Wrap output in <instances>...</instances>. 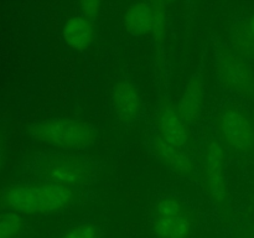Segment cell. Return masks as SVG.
Returning <instances> with one entry per match:
<instances>
[{
	"instance_id": "9a60e30c",
	"label": "cell",
	"mask_w": 254,
	"mask_h": 238,
	"mask_svg": "<svg viewBox=\"0 0 254 238\" xmlns=\"http://www.w3.org/2000/svg\"><path fill=\"white\" fill-rule=\"evenodd\" d=\"M236 46L240 49V51L245 52L246 55H252L254 51V36L251 30H248L247 32L242 31L237 35Z\"/></svg>"
},
{
	"instance_id": "277c9868",
	"label": "cell",
	"mask_w": 254,
	"mask_h": 238,
	"mask_svg": "<svg viewBox=\"0 0 254 238\" xmlns=\"http://www.w3.org/2000/svg\"><path fill=\"white\" fill-rule=\"evenodd\" d=\"M30 134L41 143L50 144L64 150L82 151L94 145L97 130L88 123L71 119H51L34 124Z\"/></svg>"
},
{
	"instance_id": "ba28073f",
	"label": "cell",
	"mask_w": 254,
	"mask_h": 238,
	"mask_svg": "<svg viewBox=\"0 0 254 238\" xmlns=\"http://www.w3.org/2000/svg\"><path fill=\"white\" fill-rule=\"evenodd\" d=\"M223 165L225 155L222 146L217 140H211L203 150L201 159V175L206 190L217 202H222L227 198Z\"/></svg>"
},
{
	"instance_id": "7c38bea8",
	"label": "cell",
	"mask_w": 254,
	"mask_h": 238,
	"mask_svg": "<svg viewBox=\"0 0 254 238\" xmlns=\"http://www.w3.org/2000/svg\"><path fill=\"white\" fill-rule=\"evenodd\" d=\"M201 102H202L201 81L198 78H193L186 87L185 94H184L180 106L178 108L179 114L188 124L197 120L201 109Z\"/></svg>"
},
{
	"instance_id": "d6986e66",
	"label": "cell",
	"mask_w": 254,
	"mask_h": 238,
	"mask_svg": "<svg viewBox=\"0 0 254 238\" xmlns=\"http://www.w3.org/2000/svg\"><path fill=\"white\" fill-rule=\"evenodd\" d=\"M252 121H253V125H254V114H253V119H252Z\"/></svg>"
},
{
	"instance_id": "8fae6325",
	"label": "cell",
	"mask_w": 254,
	"mask_h": 238,
	"mask_svg": "<svg viewBox=\"0 0 254 238\" xmlns=\"http://www.w3.org/2000/svg\"><path fill=\"white\" fill-rule=\"evenodd\" d=\"M94 37L93 26L84 16L71 17L64 26V39L68 46L76 50H84L92 44Z\"/></svg>"
},
{
	"instance_id": "52a82bcc",
	"label": "cell",
	"mask_w": 254,
	"mask_h": 238,
	"mask_svg": "<svg viewBox=\"0 0 254 238\" xmlns=\"http://www.w3.org/2000/svg\"><path fill=\"white\" fill-rule=\"evenodd\" d=\"M166 19V7L160 1L131 4L124 14V26L130 34L141 36L156 32Z\"/></svg>"
},
{
	"instance_id": "5b68a950",
	"label": "cell",
	"mask_w": 254,
	"mask_h": 238,
	"mask_svg": "<svg viewBox=\"0 0 254 238\" xmlns=\"http://www.w3.org/2000/svg\"><path fill=\"white\" fill-rule=\"evenodd\" d=\"M216 125L220 138L230 148L242 153L254 150V125L245 112L227 107L217 116Z\"/></svg>"
},
{
	"instance_id": "6da1fadb",
	"label": "cell",
	"mask_w": 254,
	"mask_h": 238,
	"mask_svg": "<svg viewBox=\"0 0 254 238\" xmlns=\"http://www.w3.org/2000/svg\"><path fill=\"white\" fill-rule=\"evenodd\" d=\"M189 124L181 118L176 107L164 103L156 120L155 149L158 155L173 170L189 174L193 169Z\"/></svg>"
},
{
	"instance_id": "8992f818",
	"label": "cell",
	"mask_w": 254,
	"mask_h": 238,
	"mask_svg": "<svg viewBox=\"0 0 254 238\" xmlns=\"http://www.w3.org/2000/svg\"><path fill=\"white\" fill-rule=\"evenodd\" d=\"M151 226L159 238H188L191 222L183 203L174 197L161 198L151 216Z\"/></svg>"
},
{
	"instance_id": "e0dca14e",
	"label": "cell",
	"mask_w": 254,
	"mask_h": 238,
	"mask_svg": "<svg viewBox=\"0 0 254 238\" xmlns=\"http://www.w3.org/2000/svg\"><path fill=\"white\" fill-rule=\"evenodd\" d=\"M250 30L254 36V14L252 15V17H251V20H250Z\"/></svg>"
},
{
	"instance_id": "ac0fdd59",
	"label": "cell",
	"mask_w": 254,
	"mask_h": 238,
	"mask_svg": "<svg viewBox=\"0 0 254 238\" xmlns=\"http://www.w3.org/2000/svg\"><path fill=\"white\" fill-rule=\"evenodd\" d=\"M1 156H2V149H1V145H0V165H1Z\"/></svg>"
},
{
	"instance_id": "2e32d148",
	"label": "cell",
	"mask_w": 254,
	"mask_h": 238,
	"mask_svg": "<svg viewBox=\"0 0 254 238\" xmlns=\"http://www.w3.org/2000/svg\"><path fill=\"white\" fill-rule=\"evenodd\" d=\"M82 7V12H83L84 17H91L98 11L99 9V2L97 1H84L81 4Z\"/></svg>"
},
{
	"instance_id": "9c48e42d",
	"label": "cell",
	"mask_w": 254,
	"mask_h": 238,
	"mask_svg": "<svg viewBox=\"0 0 254 238\" xmlns=\"http://www.w3.org/2000/svg\"><path fill=\"white\" fill-rule=\"evenodd\" d=\"M221 82L235 93L250 96L254 93V76L245 60L233 54H223L217 61Z\"/></svg>"
},
{
	"instance_id": "30bf717a",
	"label": "cell",
	"mask_w": 254,
	"mask_h": 238,
	"mask_svg": "<svg viewBox=\"0 0 254 238\" xmlns=\"http://www.w3.org/2000/svg\"><path fill=\"white\" fill-rule=\"evenodd\" d=\"M112 103L119 120L131 124L138 120L143 112L140 96L129 82H118L112 93Z\"/></svg>"
},
{
	"instance_id": "5bb4252c",
	"label": "cell",
	"mask_w": 254,
	"mask_h": 238,
	"mask_svg": "<svg viewBox=\"0 0 254 238\" xmlns=\"http://www.w3.org/2000/svg\"><path fill=\"white\" fill-rule=\"evenodd\" d=\"M60 238H101V231L93 222L86 221L72 226Z\"/></svg>"
},
{
	"instance_id": "3957f363",
	"label": "cell",
	"mask_w": 254,
	"mask_h": 238,
	"mask_svg": "<svg viewBox=\"0 0 254 238\" xmlns=\"http://www.w3.org/2000/svg\"><path fill=\"white\" fill-rule=\"evenodd\" d=\"M79 197L78 190L47 182L12 186L5 195L7 206L15 212L56 213L72 207Z\"/></svg>"
},
{
	"instance_id": "4fadbf2b",
	"label": "cell",
	"mask_w": 254,
	"mask_h": 238,
	"mask_svg": "<svg viewBox=\"0 0 254 238\" xmlns=\"http://www.w3.org/2000/svg\"><path fill=\"white\" fill-rule=\"evenodd\" d=\"M24 231V221L16 212L0 213V238H19Z\"/></svg>"
},
{
	"instance_id": "7a4b0ae2",
	"label": "cell",
	"mask_w": 254,
	"mask_h": 238,
	"mask_svg": "<svg viewBox=\"0 0 254 238\" xmlns=\"http://www.w3.org/2000/svg\"><path fill=\"white\" fill-rule=\"evenodd\" d=\"M32 171L40 182L74 190L87 187L96 180V166L81 154H41L32 161Z\"/></svg>"
}]
</instances>
